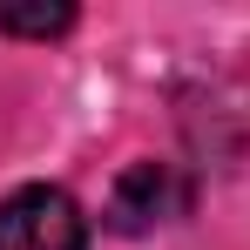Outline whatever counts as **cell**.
<instances>
[{"label": "cell", "instance_id": "2", "mask_svg": "<svg viewBox=\"0 0 250 250\" xmlns=\"http://www.w3.org/2000/svg\"><path fill=\"white\" fill-rule=\"evenodd\" d=\"M183 209H189V183H183L176 163H128L108 189V230L142 237V230H156Z\"/></svg>", "mask_w": 250, "mask_h": 250}, {"label": "cell", "instance_id": "3", "mask_svg": "<svg viewBox=\"0 0 250 250\" xmlns=\"http://www.w3.org/2000/svg\"><path fill=\"white\" fill-rule=\"evenodd\" d=\"M75 27V7H0V34H27V41H54Z\"/></svg>", "mask_w": 250, "mask_h": 250}, {"label": "cell", "instance_id": "1", "mask_svg": "<svg viewBox=\"0 0 250 250\" xmlns=\"http://www.w3.org/2000/svg\"><path fill=\"white\" fill-rule=\"evenodd\" d=\"M0 250H88V216L68 189L27 183L0 196Z\"/></svg>", "mask_w": 250, "mask_h": 250}]
</instances>
